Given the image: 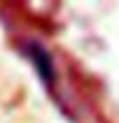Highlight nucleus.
I'll return each instance as SVG.
<instances>
[{
    "mask_svg": "<svg viewBox=\"0 0 119 123\" xmlns=\"http://www.w3.org/2000/svg\"><path fill=\"white\" fill-rule=\"evenodd\" d=\"M25 50H27V54H29V58H31V63H33V67H36L38 75L42 77V81L46 86H52V81H54V65H52V58L48 54V50L44 46L36 44V42L27 44Z\"/></svg>",
    "mask_w": 119,
    "mask_h": 123,
    "instance_id": "1",
    "label": "nucleus"
}]
</instances>
